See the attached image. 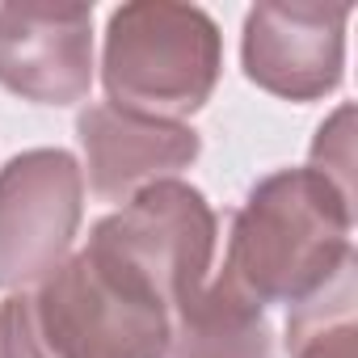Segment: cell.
Returning <instances> with one entry per match:
<instances>
[{
    "instance_id": "1",
    "label": "cell",
    "mask_w": 358,
    "mask_h": 358,
    "mask_svg": "<svg viewBox=\"0 0 358 358\" xmlns=\"http://www.w3.org/2000/svg\"><path fill=\"white\" fill-rule=\"evenodd\" d=\"M354 194L316 169H282L253 186L232 220L224 278L253 303L312 299L350 257Z\"/></svg>"
},
{
    "instance_id": "6",
    "label": "cell",
    "mask_w": 358,
    "mask_h": 358,
    "mask_svg": "<svg viewBox=\"0 0 358 358\" xmlns=\"http://www.w3.org/2000/svg\"><path fill=\"white\" fill-rule=\"evenodd\" d=\"M350 5H257L245 17V72L274 97L312 101L337 89Z\"/></svg>"
},
{
    "instance_id": "5",
    "label": "cell",
    "mask_w": 358,
    "mask_h": 358,
    "mask_svg": "<svg viewBox=\"0 0 358 358\" xmlns=\"http://www.w3.org/2000/svg\"><path fill=\"white\" fill-rule=\"evenodd\" d=\"M85 173L59 148L22 152L0 169V287L47 282L80 228Z\"/></svg>"
},
{
    "instance_id": "3",
    "label": "cell",
    "mask_w": 358,
    "mask_h": 358,
    "mask_svg": "<svg viewBox=\"0 0 358 358\" xmlns=\"http://www.w3.org/2000/svg\"><path fill=\"white\" fill-rule=\"evenodd\" d=\"M55 358H164L173 316L156 291L80 249L34 295Z\"/></svg>"
},
{
    "instance_id": "12",
    "label": "cell",
    "mask_w": 358,
    "mask_h": 358,
    "mask_svg": "<svg viewBox=\"0 0 358 358\" xmlns=\"http://www.w3.org/2000/svg\"><path fill=\"white\" fill-rule=\"evenodd\" d=\"M0 358H55L38 329L30 295H9L0 303Z\"/></svg>"
},
{
    "instance_id": "8",
    "label": "cell",
    "mask_w": 358,
    "mask_h": 358,
    "mask_svg": "<svg viewBox=\"0 0 358 358\" xmlns=\"http://www.w3.org/2000/svg\"><path fill=\"white\" fill-rule=\"evenodd\" d=\"M76 131L89 164V190L101 203H127L152 182H169V173L186 169L199 156V135L190 127L114 106H89Z\"/></svg>"
},
{
    "instance_id": "11",
    "label": "cell",
    "mask_w": 358,
    "mask_h": 358,
    "mask_svg": "<svg viewBox=\"0 0 358 358\" xmlns=\"http://www.w3.org/2000/svg\"><path fill=\"white\" fill-rule=\"evenodd\" d=\"M320 177H329V182L345 194H354L350 186V169H354V110L341 106L320 131H316V143H312V164Z\"/></svg>"
},
{
    "instance_id": "2",
    "label": "cell",
    "mask_w": 358,
    "mask_h": 358,
    "mask_svg": "<svg viewBox=\"0 0 358 358\" xmlns=\"http://www.w3.org/2000/svg\"><path fill=\"white\" fill-rule=\"evenodd\" d=\"M101 80L114 110L177 122L220 80V30L194 5H122L106 30Z\"/></svg>"
},
{
    "instance_id": "10",
    "label": "cell",
    "mask_w": 358,
    "mask_h": 358,
    "mask_svg": "<svg viewBox=\"0 0 358 358\" xmlns=\"http://www.w3.org/2000/svg\"><path fill=\"white\" fill-rule=\"evenodd\" d=\"M291 358H358L354 329V257L287 320Z\"/></svg>"
},
{
    "instance_id": "4",
    "label": "cell",
    "mask_w": 358,
    "mask_h": 358,
    "mask_svg": "<svg viewBox=\"0 0 358 358\" xmlns=\"http://www.w3.org/2000/svg\"><path fill=\"white\" fill-rule=\"evenodd\" d=\"M85 249L156 291L173 316V308L194 295L211 270L215 211L186 182H152L127 199L122 211L106 215Z\"/></svg>"
},
{
    "instance_id": "9",
    "label": "cell",
    "mask_w": 358,
    "mask_h": 358,
    "mask_svg": "<svg viewBox=\"0 0 358 358\" xmlns=\"http://www.w3.org/2000/svg\"><path fill=\"white\" fill-rule=\"evenodd\" d=\"M164 358H274V337L262 303L220 278L173 308Z\"/></svg>"
},
{
    "instance_id": "7",
    "label": "cell",
    "mask_w": 358,
    "mask_h": 358,
    "mask_svg": "<svg viewBox=\"0 0 358 358\" xmlns=\"http://www.w3.org/2000/svg\"><path fill=\"white\" fill-rule=\"evenodd\" d=\"M0 85L34 106H72L93 85L89 5H0Z\"/></svg>"
}]
</instances>
